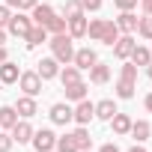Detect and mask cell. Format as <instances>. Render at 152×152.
I'll list each match as a JSON object with an SVG mask.
<instances>
[{"mask_svg":"<svg viewBox=\"0 0 152 152\" xmlns=\"http://www.w3.org/2000/svg\"><path fill=\"white\" fill-rule=\"evenodd\" d=\"M12 146H15L12 134L9 131H0V152H12Z\"/></svg>","mask_w":152,"mask_h":152,"instance_id":"cell-33","label":"cell"},{"mask_svg":"<svg viewBox=\"0 0 152 152\" xmlns=\"http://www.w3.org/2000/svg\"><path fill=\"white\" fill-rule=\"evenodd\" d=\"M36 75L42 81H54L57 75H60V63L54 60V57H42L39 63H36Z\"/></svg>","mask_w":152,"mask_h":152,"instance_id":"cell-10","label":"cell"},{"mask_svg":"<svg viewBox=\"0 0 152 152\" xmlns=\"http://www.w3.org/2000/svg\"><path fill=\"white\" fill-rule=\"evenodd\" d=\"M143 107H146V110H149V113H152V93H149V96H146V99H143Z\"/></svg>","mask_w":152,"mask_h":152,"instance_id":"cell-41","label":"cell"},{"mask_svg":"<svg viewBox=\"0 0 152 152\" xmlns=\"http://www.w3.org/2000/svg\"><path fill=\"white\" fill-rule=\"evenodd\" d=\"M137 3H140L143 15H152V0H137Z\"/></svg>","mask_w":152,"mask_h":152,"instance_id":"cell-38","label":"cell"},{"mask_svg":"<svg viewBox=\"0 0 152 152\" xmlns=\"http://www.w3.org/2000/svg\"><path fill=\"white\" fill-rule=\"evenodd\" d=\"M131 122H134V119H131L128 113H122V110H116V113L110 116V128H113L116 137H125V134L131 131Z\"/></svg>","mask_w":152,"mask_h":152,"instance_id":"cell-13","label":"cell"},{"mask_svg":"<svg viewBox=\"0 0 152 152\" xmlns=\"http://www.w3.org/2000/svg\"><path fill=\"white\" fill-rule=\"evenodd\" d=\"M72 140H75L78 149H93V137H90L87 125H78V128H75V131H72Z\"/></svg>","mask_w":152,"mask_h":152,"instance_id":"cell-25","label":"cell"},{"mask_svg":"<svg viewBox=\"0 0 152 152\" xmlns=\"http://www.w3.org/2000/svg\"><path fill=\"white\" fill-rule=\"evenodd\" d=\"M18 75H21V69H18V63H12V60H6V63H0V84H18Z\"/></svg>","mask_w":152,"mask_h":152,"instance_id":"cell-14","label":"cell"},{"mask_svg":"<svg viewBox=\"0 0 152 152\" xmlns=\"http://www.w3.org/2000/svg\"><path fill=\"white\" fill-rule=\"evenodd\" d=\"M57 152H78V146H75V140H72V134H63V137H57V146H54Z\"/></svg>","mask_w":152,"mask_h":152,"instance_id":"cell-32","label":"cell"},{"mask_svg":"<svg viewBox=\"0 0 152 152\" xmlns=\"http://www.w3.org/2000/svg\"><path fill=\"white\" fill-rule=\"evenodd\" d=\"M119 39V27H116V21H107L104 18V30H102V36H99V42L102 45H107V48H113V42Z\"/></svg>","mask_w":152,"mask_h":152,"instance_id":"cell-23","label":"cell"},{"mask_svg":"<svg viewBox=\"0 0 152 152\" xmlns=\"http://www.w3.org/2000/svg\"><path fill=\"white\" fill-rule=\"evenodd\" d=\"M87 15H78V18H69V27H66V33L72 36V39H84L87 36Z\"/></svg>","mask_w":152,"mask_h":152,"instance_id":"cell-16","label":"cell"},{"mask_svg":"<svg viewBox=\"0 0 152 152\" xmlns=\"http://www.w3.org/2000/svg\"><path fill=\"white\" fill-rule=\"evenodd\" d=\"M99 152H119V146H116V143H104Z\"/></svg>","mask_w":152,"mask_h":152,"instance_id":"cell-39","label":"cell"},{"mask_svg":"<svg viewBox=\"0 0 152 152\" xmlns=\"http://www.w3.org/2000/svg\"><path fill=\"white\" fill-rule=\"evenodd\" d=\"M66 27H69V18L66 15H54L45 30H48V36H57V33H66Z\"/></svg>","mask_w":152,"mask_h":152,"instance_id":"cell-29","label":"cell"},{"mask_svg":"<svg viewBox=\"0 0 152 152\" xmlns=\"http://www.w3.org/2000/svg\"><path fill=\"white\" fill-rule=\"evenodd\" d=\"M33 131H36V128L30 125V119H18V122H15V125L9 128V134H12V140H15L18 146L30 143V140H33Z\"/></svg>","mask_w":152,"mask_h":152,"instance_id":"cell-8","label":"cell"},{"mask_svg":"<svg viewBox=\"0 0 152 152\" xmlns=\"http://www.w3.org/2000/svg\"><path fill=\"white\" fill-rule=\"evenodd\" d=\"M63 90H66V102H72V104H75V102L87 99V90H90V87H87L84 81H75V84H66Z\"/></svg>","mask_w":152,"mask_h":152,"instance_id":"cell-18","label":"cell"},{"mask_svg":"<svg viewBox=\"0 0 152 152\" xmlns=\"http://www.w3.org/2000/svg\"><path fill=\"white\" fill-rule=\"evenodd\" d=\"M30 27H33V18H30V15H24V12L18 9V12H12V18H9V24H6V33H9V36L24 39V36L30 33Z\"/></svg>","mask_w":152,"mask_h":152,"instance_id":"cell-2","label":"cell"},{"mask_svg":"<svg viewBox=\"0 0 152 152\" xmlns=\"http://www.w3.org/2000/svg\"><path fill=\"white\" fill-rule=\"evenodd\" d=\"M63 15H66V18H78V15H84L81 0H66V3H63Z\"/></svg>","mask_w":152,"mask_h":152,"instance_id":"cell-30","label":"cell"},{"mask_svg":"<svg viewBox=\"0 0 152 152\" xmlns=\"http://www.w3.org/2000/svg\"><path fill=\"white\" fill-rule=\"evenodd\" d=\"M128 134L134 137V143H146V140H149V134H152V125H149L146 119H134Z\"/></svg>","mask_w":152,"mask_h":152,"instance_id":"cell-15","label":"cell"},{"mask_svg":"<svg viewBox=\"0 0 152 152\" xmlns=\"http://www.w3.org/2000/svg\"><path fill=\"white\" fill-rule=\"evenodd\" d=\"M36 3H39V0H18V9L24 12V9H33Z\"/></svg>","mask_w":152,"mask_h":152,"instance_id":"cell-37","label":"cell"},{"mask_svg":"<svg viewBox=\"0 0 152 152\" xmlns=\"http://www.w3.org/2000/svg\"><path fill=\"white\" fill-rule=\"evenodd\" d=\"M116 27H119V33H134L137 30V15L134 12H119Z\"/></svg>","mask_w":152,"mask_h":152,"instance_id":"cell-26","label":"cell"},{"mask_svg":"<svg viewBox=\"0 0 152 152\" xmlns=\"http://www.w3.org/2000/svg\"><path fill=\"white\" fill-rule=\"evenodd\" d=\"M113 6H116L119 12H134V9H137V0H113Z\"/></svg>","mask_w":152,"mask_h":152,"instance_id":"cell-34","label":"cell"},{"mask_svg":"<svg viewBox=\"0 0 152 152\" xmlns=\"http://www.w3.org/2000/svg\"><path fill=\"white\" fill-rule=\"evenodd\" d=\"M48 116H51L54 125H69V122H75V116H72V104H69V102H57V104H51Z\"/></svg>","mask_w":152,"mask_h":152,"instance_id":"cell-7","label":"cell"},{"mask_svg":"<svg viewBox=\"0 0 152 152\" xmlns=\"http://www.w3.org/2000/svg\"><path fill=\"white\" fill-rule=\"evenodd\" d=\"M57 78H60V84H63V87H66V84H75V81H84V78H81V69L75 66V63H66V66L60 69Z\"/></svg>","mask_w":152,"mask_h":152,"instance_id":"cell-22","label":"cell"},{"mask_svg":"<svg viewBox=\"0 0 152 152\" xmlns=\"http://www.w3.org/2000/svg\"><path fill=\"white\" fill-rule=\"evenodd\" d=\"M128 152H146V149H143V143H134V146H131Z\"/></svg>","mask_w":152,"mask_h":152,"instance_id":"cell-42","label":"cell"},{"mask_svg":"<svg viewBox=\"0 0 152 152\" xmlns=\"http://www.w3.org/2000/svg\"><path fill=\"white\" fill-rule=\"evenodd\" d=\"M72 63L78 66L81 72H90V69L99 63V54H96L90 45H87V48H75V57H72Z\"/></svg>","mask_w":152,"mask_h":152,"instance_id":"cell-6","label":"cell"},{"mask_svg":"<svg viewBox=\"0 0 152 152\" xmlns=\"http://www.w3.org/2000/svg\"><path fill=\"white\" fill-rule=\"evenodd\" d=\"M81 6H84V12H99L102 0H81Z\"/></svg>","mask_w":152,"mask_h":152,"instance_id":"cell-36","label":"cell"},{"mask_svg":"<svg viewBox=\"0 0 152 152\" xmlns=\"http://www.w3.org/2000/svg\"><path fill=\"white\" fill-rule=\"evenodd\" d=\"M146 75H149V78H152V63H149V66H146Z\"/></svg>","mask_w":152,"mask_h":152,"instance_id":"cell-45","label":"cell"},{"mask_svg":"<svg viewBox=\"0 0 152 152\" xmlns=\"http://www.w3.org/2000/svg\"><path fill=\"white\" fill-rule=\"evenodd\" d=\"M72 116H75L78 125H90V122L96 119V102H90V99L75 102V104H72Z\"/></svg>","mask_w":152,"mask_h":152,"instance_id":"cell-4","label":"cell"},{"mask_svg":"<svg viewBox=\"0 0 152 152\" xmlns=\"http://www.w3.org/2000/svg\"><path fill=\"white\" fill-rule=\"evenodd\" d=\"M33 149L36 152H51L54 146H57V134L51 131V128H39V131H33Z\"/></svg>","mask_w":152,"mask_h":152,"instance_id":"cell-5","label":"cell"},{"mask_svg":"<svg viewBox=\"0 0 152 152\" xmlns=\"http://www.w3.org/2000/svg\"><path fill=\"white\" fill-rule=\"evenodd\" d=\"M140 39H146V42H152V15H143V18H137V30H134Z\"/></svg>","mask_w":152,"mask_h":152,"instance_id":"cell-28","label":"cell"},{"mask_svg":"<svg viewBox=\"0 0 152 152\" xmlns=\"http://www.w3.org/2000/svg\"><path fill=\"white\" fill-rule=\"evenodd\" d=\"M107 81H110V66H107V63H96V66L90 69V84L102 87V84H107Z\"/></svg>","mask_w":152,"mask_h":152,"instance_id":"cell-17","label":"cell"},{"mask_svg":"<svg viewBox=\"0 0 152 152\" xmlns=\"http://www.w3.org/2000/svg\"><path fill=\"white\" fill-rule=\"evenodd\" d=\"M9 18H12V9L6 6V3H0V27L6 30V24H9Z\"/></svg>","mask_w":152,"mask_h":152,"instance_id":"cell-35","label":"cell"},{"mask_svg":"<svg viewBox=\"0 0 152 152\" xmlns=\"http://www.w3.org/2000/svg\"><path fill=\"white\" fill-rule=\"evenodd\" d=\"M134 90H137V84L134 81H116V87H113V96L116 99H122V102H128V99H134Z\"/></svg>","mask_w":152,"mask_h":152,"instance_id":"cell-24","label":"cell"},{"mask_svg":"<svg viewBox=\"0 0 152 152\" xmlns=\"http://www.w3.org/2000/svg\"><path fill=\"white\" fill-rule=\"evenodd\" d=\"M45 42H48V30H45V27H36V24H33L30 33L24 36V45H27V48H39V45H45Z\"/></svg>","mask_w":152,"mask_h":152,"instance_id":"cell-19","label":"cell"},{"mask_svg":"<svg viewBox=\"0 0 152 152\" xmlns=\"http://www.w3.org/2000/svg\"><path fill=\"white\" fill-rule=\"evenodd\" d=\"M0 45H6V30L0 27Z\"/></svg>","mask_w":152,"mask_h":152,"instance_id":"cell-44","label":"cell"},{"mask_svg":"<svg viewBox=\"0 0 152 152\" xmlns=\"http://www.w3.org/2000/svg\"><path fill=\"white\" fill-rule=\"evenodd\" d=\"M30 12H33L30 18H33V24H36V27H48V24H51V18L57 15L51 3H36V6L30 9Z\"/></svg>","mask_w":152,"mask_h":152,"instance_id":"cell-11","label":"cell"},{"mask_svg":"<svg viewBox=\"0 0 152 152\" xmlns=\"http://www.w3.org/2000/svg\"><path fill=\"white\" fill-rule=\"evenodd\" d=\"M149 54H152V48H149Z\"/></svg>","mask_w":152,"mask_h":152,"instance_id":"cell-47","label":"cell"},{"mask_svg":"<svg viewBox=\"0 0 152 152\" xmlns=\"http://www.w3.org/2000/svg\"><path fill=\"white\" fill-rule=\"evenodd\" d=\"M78 152H93V149H78Z\"/></svg>","mask_w":152,"mask_h":152,"instance_id":"cell-46","label":"cell"},{"mask_svg":"<svg viewBox=\"0 0 152 152\" xmlns=\"http://www.w3.org/2000/svg\"><path fill=\"white\" fill-rule=\"evenodd\" d=\"M48 45H51V57H54L60 66L72 63V57H75V39H72L69 33H57V36H48Z\"/></svg>","mask_w":152,"mask_h":152,"instance_id":"cell-1","label":"cell"},{"mask_svg":"<svg viewBox=\"0 0 152 152\" xmlns=\"http://www.w3.org/2000/svg\"><path fill=\"white\" fill-rule=\"evenodd\" d=\"M18 119H21V116H18V110H15L12 104H3V107H0V131H9Z\"/></svg>","mask_w":152,"mask_h":152,"instance_id":"cell-21","label":"cell"},{"mask_svg":"<svg viewBox=\"0 0 152 152\" xmlns=\"http://www.w3.org/2000/svg\"><path fill=\"white\" fill-rule=\"evenodd\" d=\"M12 107L18 110V116H21V119H33V116L39 113V104H36V99H33V96H21Z\"/></svg>","mask_w":152,"mask_h":152,"instance_id":"cell-12","label":"cell"},{"mask_svg":"<svg viewBox=\"0 0 152 152\" xmlns=\"http://www.w3.org/2000/svg\"><path fill=\"white\" fill-rule=\"evenodd\" d=\"M134 33H119V39L113 42V57L116 60H128V54L134 51Z\"/></svg>","mask_w":152,"mask_h":152,"instance_id":"cell-9","label":"cell"},{"mask_svg":"<svg viewBox=\"0 0 152 152\" xmlns=\"http://www.w3.org/2000/svg\"><path fill=\"white\" fill-rule=\"evenodd\" d=\"M0 87H3V84H0Z\"/></svg>","mask_w":152,"mask_h":152,"instance_id":"cell-48","label":"cell"},{"mask_svg":"<svg viewBox=\"0 0 152 152\" xmlns=\"http://www.w3.org/2000/svg\"><path fill=\"white\" fill-rule=\"evenodd\" d=\"M3 3H6L9 9H18V0H3Z\"/></svg>","mask_w":152,"mask_h":152,"instance_id":"cell-43","label":"cell"},{"mask_svg":"<svg viewBox=\"0 0 152 152\" xmlns=\"http://www.w3.org/2000/svg\"><path fill=\"white\" fill-rule=\"evenodd\" d=\"M119 78L122 81H134L137 84V66L131 60H122V69H119Z\"/></svg>","mask_w":152,"mask_h":152,"instance_id":"cell-31","label":"cell"},{"mask_svg":"<svg viewBox=\"0 0 152 152\" xmlns=\"http://www.w3.org/2000/svg\"><path fill=\"white\" fill-rule=\"evenodd\" d=\"M116 110H119V107H116V102H113V99H102V102H96V119L110 122V116H113Z\"/></svg>","mask_w":152,"mask_h":152,"instance_id":"cell-20","label":"cell"},{"mask_svg":"<svg viewBox=\"0 0 152 152\" xmlns=\"http://www.w3.org/2000/svg\"><path fill=\"white\" fill-rule=\"evenodd\" d=\"M42 84H45V81L36 75V69H33V72H21V75H18V90H21L24 96H33V99H36V96L42 93Z\"/></svg>","mask_w":152,"mask_h":152,"instance_id":"cell-3","label":"cell"},{"mask_svg":"<svg viewBox=\"0 0 152 152\" xmlns=\"http://www.w3.org/2000/svg\"><path fill=\"white\" fill-rule=\"evenodd\" d=\"M9 60V51H6V45H0V63H6Z\"/></svg>","mask_w":152,"mask_h":152,"instance_id":"cell-40","label":"cell"},{"mask_svg":"<svg viewBox=\"0 0 152 152\" xmlns=\"http://www.w3.org/2000/svg\"><path fill=\"white\" fill-rule=\"evenodd\" d=\"M128 60H131L134 66H149V63H152V54H149L146 45H134V51L128 54Z\"/></svg>","mask_w":152,"mask_h":152,"instance_id":"cell-27","label":"cell"}]
</instances>
